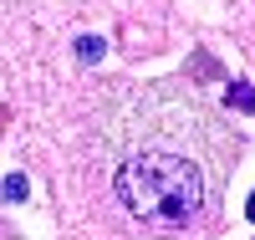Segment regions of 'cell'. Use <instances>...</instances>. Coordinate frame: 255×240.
<instances>
[{"mask_svg":"<svg viewBox=\"0 0 255 240\" xmlns=\"http://www.w3.org/2000/svg\"><path fill=\"white\" fill-rule=\"evenodd\" d=\"M102 51H108V41H97V36H82V41H77V56H82V61H97Z\"/></svg>","mask_w":255,"mask_h":240,"instance_id":"3","label":"cell"},{"mask_svg":"<svg viewBox=\"0 0 255 240\" xmlns=\"http://www.w3.org/2000/svg\"><path fill=\"white\" fill-rule=\"evenodd\" d=\"M5 200H26V179H20V174L5 179Z\"/></svg>","mask_w":255,"mask_h":240,"instance_id":"4","label":"cell"},{"mask_svg":"<svg viewBox=\"0 0 255 240\" xmlns=\"http://www.w3.org/2000/svg\"><path fill=\"white\" fill-rule=\"evenodd\" d=\"M225 102L235 107V113H255V92H250V82H230V92H225Z\"/></svg>","mask_w":255,"mask_h":240,"instance_id":"2","label":"cell"},{"mask_svg":"<svg viewBox=\"0 0 255 240\" xmlns=\"http://www.w3.org/2000/svg\"><path fill=\"white\" fill-rule=\"evenodd\" d=\"M118 205L148 230H189L204 215V174L194 159L168 154V148H143L123 159L113 174Z\"/></svg>","mask_w":255,"mask_h":240,"instance_id":"1","label":"cell"},{"mask_svg":"<svg viewBox=\"0 0 255 240\" xmlns=\"http://www.w3.org/2000/svg\"><path fill=\"white\" fill-rule=\"evenodd\" d=\"M245 215H250V220H255V189H250V205H245Z\"/></svg>","mask_w":255,"mask_h":240,"instance_id":"5","label":"cell"}]
</instances>
